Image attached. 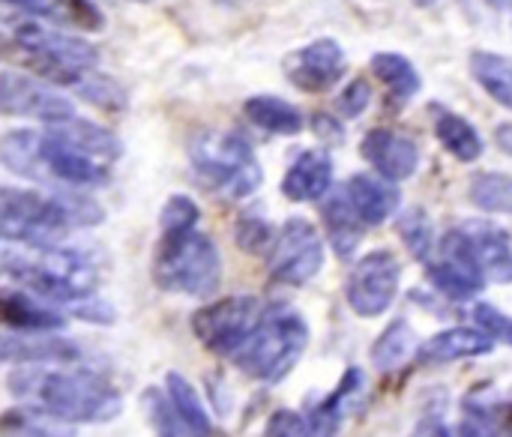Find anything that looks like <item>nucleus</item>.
<instances>
[{
	"label": "nucleus",
	"instance_id": "1",
	"mask_svg": "<svg viewBox=\"0 0 512 437\" xmlns=\"http://www.w3.org/2000/svg\"><path fill=\"white\" fill-rule=\"evenodd\" d=\"M9 396L60 423H111L123 414L120 390L87 369L66 372L51 363H24L6 378Z\"/></svg>",
	"mask_w": 512,
	"mask_h": 437
},
{
	"label": "nucleus",
	"instance_id": "2",
	"mask_svg": "<svg viewBox=\"0 0 512 437\" xmlns=\"http://www.w3.org/2000/svg\"><path fill=\"white\" fill-rule=\"evenodd\" d=\"M3 165L33 183L63 186H105L111 183V165L93 156L69 129L57 123L45 132H9L0 144Z\"/></svg>",
	"mask_w": 512,
	"mask_h": 437
},
{
	"label": "nucleus",
	"instance_id": "3",
	"mask_svg": "<svg viewBox=\"0 0 512 437\" xmlns=\"http://www.w3.org/2000/svg\"><path fill=\"white\" fill-rule=\"evenodd\" d=\"M105 222V210L78 192L42 195L33 189L3 186L0 192V234L6 243L21 246H57L75 228H96Z\"/></svg>",
	"mask_w": 512,
	"mask_h": 437
},
{
	"label": "nucleus",
	"instance_id": "4",
	"mask_svg": "<svg viewBox=\"0 0 512 437\" xmlns=\"http://www.w3.org/2000/svg\"><path fill=\"white\" fill-rule=\"evenodd\" d=\"M3 273L33 294L69 306L90 297L99 285L96 264L87 255L60 246H27V252H12L6 246Z\"/></svg>",
	"mask_w": 512,
	"mask_h": 437
},
{
	"label": "nucleus",
	"instance_id": "5",
	"mask_svg": "<svg viewBox=\"0 0 512 437\" xmlns=\"http://www.w3.org/2000/svg\"><path fill=\"white\" fill-rule=\"evenodd\" d=\"M6 30L9 42L21 51L24 69H30L33 75L60 87H72L75 93H81L84 84L96 75L99 51L90 42L27 18L9 21Z\"/></svg>",
	"mask_w": 512,
	"mask_h": 437
},
{
	"label": "nucleus",
	"instance_id": "6",
	"mask_svg": "<svg viewBox=\"0 0 512 437\" xmlns=\"http://www.w3.org/2000/svg\"><path fill=\"white\" fill-rule=\"evenodd\" d=\"M309 348V324L288 306H267L252 336L234 354L237 369L258 384H279Z\"/></svg>",
	"mask_w": 512,
	"mask_h": 437
},
{
	"label": "nucleus",
	"instance_id": "7",
	"mask_svg": "<svg viewBox=\"0 0 512 437\" xmlns=\"http://www.w3.org/2000/svg\"><path fill=\"white\" fill-rule=\"evenodd\" d=\"M153 282L159 291L186 294L207 300L222 285V255L219 246L189 228V231H162V240L153 255Z\"/></svg>",
	"mask_w": 512,
	"mask_h": 437
},
{
	"label": "nucleus",
	"instance_id": "8",
	"mask_svg": "<svg viewBox=\"0 0 512 437\" xmlns=\"http://www.w3.org/2000/svg\"><path fill=\"white\" fill-rule=\"evenodd\" d=\"M189 159L207 189L228 192L231 198H249L264 183V171L255 159V150L240 132H198L189 141Z\"/></svg>",
	"mask_w": 512,
	"mask_h": 437
},
{
	"label": "nucleus",
	"instance_id": "9",
	"mask_svg": "<svg viewBox=\"0 0 512 437\" xmlns=\"http://www.w3.org/2000/svg\"><path fill=\"white\" fill-rule=\"evenodd\" d=\"M264 315V306L255 297H228L210 306H201L192 315L195 339L216 357H234L243 342L252 336Z\"/></svg>",
	"mask_w": 512,
	"mask_h": 437
},
{
	"label": "nucleus",
	"instance_id": "10",
	"mask_svg": "<svg viewBox=\"0 0 512 437\" xmlns=\"http://www.w3.org/2000/svg\"><path fill=\"white\" fill-rule=\"evenodd\" d=\"M324 267V243L318 228L309 219H288L276 234V243L267 255L270 279L279 285L300 288L312 282Z\"/></svg>",
	"mask_w": 512,
	"mask_h": 437
},
{
	"label": "nucleus",
	"instance_id": "11",
	"mask_svg": "<svg viewBox=\"0 0 512 437\" xmlns=\"http://www.w3.org/2000/svg\"><path fill=\"white\" fill-rule=\"evenodd\" d=\"M402 285V264L393 252L375 249L366 258L357 261V267L348 276L345 285V297L348 306L354 309V315L360 318H381Z\"/></svg>",
	"mask_w": 512,
	"mask_h": 437
},
{
	"label": "nucleus",
	"instance_id": "12",
	"mask_svg": "<svg viewBox=\"0 0 512 437\" xmlns=\"http://www.w3.org/2000/svg\"><path fill=\"white\" fill-rule=\"evenodd\" d=\"M0 105L9 117H33L48 126L69 123L78 117L75 105L57 90H51V81L15 69H3L0 75Z\"/></svg>",
	"mask_w": 512,
	"mask_h": 437
},
{
	"label": "nucleus",
	"instance_id": "13",
	"mask_svg": "<svg viewBox=\"0 0 512 437\" xmlns=\"http://www.w3.org/2000/svg\"><path fill=\"white\" fill-rule=\"evenodd\" d=\"M348 60L336 39L321 36L297 51H291L282 60V72L288 84H294L303 93H327L345 78Z\"/></svg>",
	"mask_w": 512,
	"mask_h": 437
},
{
	"label": "nucleus",
	"instance_id": "14",
	"mask_svg": "<svg viewBox=\"0 0 512 437\" xmlns=\"http://www.w3.org/2000/svg\"><path fill=\"white\" fill-rule=\"evenodd\" d=\"M363 159L390 180H408L420 168V144L396 129H372L360 144Z\"/></svg>",
	"mask_w": 512,
	"mask_h": 437
},
{
	"label": "nucleus",
	"instance_id": "15",
	"mask_svg": "<svg viewBox=\"0 0 512 437\" xmlns=\"http://www.w3.org/2000/svg\"><path fill=\"white\" fill-rule=\"evenodd\" d=\"M333 156L327 150H306L294 159V165L282 177V195L294 204L318 201L333 186Z\"/></svg>",
	"mask_w": 512,
	"mask_h": 437
},
{
	"label": "nucleus",
	"instance_id": "16",
	"mask_svg": "<svg viewBox=\"0 0 512 437\" xmlns=\"http://www.w3.org/2000/svg\"><path fill=\"white\" fill-rule=\"evenodd\" d=\"M0 357L3 363H51V366L84 360L81 348L69 339H60L54 333L27 336V333H12V330L3 336Z\"/></svg>",
	"mask_w": 512,
	"mask_h": 437
},
{
	"label": "nucleus",
	"instance_id": "17",
	"mask_svg": "<svg viewBox=\"0 0 512 437\" xmlns=\"http://www.w3.org/2000/svg\"><path fill=\"white\" fill-rule=\"evenodd\" d=\"M465 237L471 240V249L483 267V276L498 285H512V240L510 234L492 222L471 219L462 225Z\"/></svg>",
	"mask_w": 512,
	"mask_h": 437
},
{
	"label": "nucleus",
	"instance_id": "18",
	"mask_svg": "<svg viewBox=\"0 0 512 437\" xmlns=\"http://www.w3.org/2000/svg\"><path fill=\"white\" fill-rule=\"evenodd\" d=\"M321 219H324L327 240H330V249L336 252V258H342V261L354 258V252L360 249V240H363V216L354 207L348 189H339L324 201Z\"/></svg>",
	"mask_w": 512,
	"mask_h": 437
},
{
	"label": "nucleus",
	"instance_id": "19",
	"mask_svg": "<svg viewBox=\"0 0 512 437\" xmlns=\"http://www.w3.org/2000/svg\"><path fill=\"white\" fill-rule=\"evenodd\" d=\"M345 189H348V195H351V201L360 210L366 225H384L402 207L399 186H393V180L378 174V171L375 174H354Z\"/></svg>",
	"mask_w": 512,
	"mask_h": 437
},
{
	"label": "nucleus",
	"instance_id": "20",
	"mask_svg": "<svg viewBox=\"0 0 512 437\" xmlns=\"http://www.w3.org/2000/svg\"><path fill=\"white\" fill-rule=\"evenodd\" d=\"M0 318L6 324V330L12 333H57L66 327V315H60L54 306H45L33 297H27L24 291H3L0 294Z\"/></svg>",
	"mask_w": 512,
	"mask_h": 437
},
{
	"label": "nucleus",
	"instance_id": "21",
	"mask_svg": "<svg viewBox=\"0 0 512 437\" xmlns=\"http://www.w3.org/2000/svg\"><path fill=\"white\" fill-rule=\"evenodd\" d=\"M495 351V339L486 330H471V327H453L441 330L420 348L423 363H456V360H474L486 357Z\"/></svg>",
	"mask_w": 512,
	"mask_h": 437
},
{
	"label": "nucleus",
	"instance_id": "22",
	"mask_svg": "<svg viewBox=\"0 0 512 437\" xmlns=\"http://www.w3.org/2000/svg\"><path fill=\"white\" fill-rule=\"evenodd\" d=\"M9 6L21 9L24 15H39L54 24L78 27V30H102L105 18L93 0H6Z\"/></svg>",
	"mask_w": 512,
	"mask_h": 437
},
{
	"label": "nucleus",
	"instance_id": "23",
	"mask_svg": "<svg viewBox=\"0 0 512 437\" xmlns=\"http://www.w3.org/2000/svg\"><path fill=\"white\" fill-rule=\"evenodd\" d=\"M246 117L258 129L273 132V135H300L306 126V117L297 105H291L282 96H270V93L249 96L246 99Z\"/></svg>",
	"mask_w": 512,
	"mask_h": 437
},
{
	"label": "nucleus",
	"instance_id": "24",
	"mask_svg": "<svg viewBox=\"0 0 512 437\" xmlns=\"http://www.w3.org/2000/svg\"><path fill=\"white\" fill-rule=\"evenodd\" d=\"M435 138L441 141V147L453 159H459L465 165L477 162L483 156V150H486V141L477 132V126L471 120H465L462 114H456V111H438V117H435Z\"/></svg>",
	"mask_w": 512,
	"mask_h": 437
},
{
	"label": "nucleus",
	"instance_id": "25",
	"mask_svg": "<svg viewBox=\"0 0 512 437\" xmlns=\"http://www.w3.org/2000/svg\"><path fill=\"white\" fill-rule=\"evenodd\" d=\"M363 384H366V381H363V372H360V369H348L345 378H342V384H339V390L330 393L324 402H318L315 411L309 414L312 435H333V432L339 429L342 417H345V408H348L354 399H360Z\"/></svg>",
	"mask_w": 512,
	"mask_h": 437
},
{
	"label": "nucleus",
	"instance_id": "26",
	"mask_svg": "<svg viewBox=\"0 0 512 437\" xmlns=\"http://www.w3.org/2000/svg\"><path fill=\"white\" fill-rule=\"evenodd\" d=\"M372 72L375 78L399 99V102H411L420 87H423V78L417 72V66L405 57V54H396V51H378L372 57Z\"/></svg>",
	"mask_w": 512,
	"mask_h": 437
},
{
	"label": "nucleus",
	"instance_id": "27",
	"mask_svg": "<svg viewBox=\"0 0 512 437\" xmlns=\"http://www.w3.org/2000/svg\"><path fill=\"white\" fill-rule=\"evenodd\" d=\"M471 75L498 105L512 111V57H504L498 51H474Z\"/></svg>",
	"mask_w": 512,
	"mask_h": 437
},
{
	"label": "nucleus",
	"instance_id": "28",
	"mask_svg": "<svg viewBox=\"0 0 512 437\" xmlns=\"http://www.w3.org/2000/svg\"><path fill=\"white\" fill-rule=\"evenodd\" d=\"M165 393H168L174 411L180 414L183 426L189 429V435H216V426H213L210 414L204 411L195 387L180 372H168L165 375Z\"/></svg>",
	"mask_w": 512,
	"mask_h": 437
},
{
	"label": "nucleus",
	"instance_id": "29",
	"mask_svg": "<svg viewBox=\"0 0 512 437\" xmlns=\"http://www.w3.org/2000/svg\"><path fill=\"white\" fill-rule=\"evenodd\" d=\"M414 348H417L414 330H411V324L405 318H399L372 345V366L378 372H396L414 354Z\"/></svg>",
	"mask_w": 512,
	"mask_h": 437
},
{
	"label": "nucleus",
	"instance_id": "30",
	"mask_svg": "<svg viewBox=\"0 0 512 437\" xmlns=\"http://www.w3.org/2000/svg\"><path fill=\"white\" fill-rule=\"evenodd\" d=\"M468 195H471V201H474L480 210H489V213H510L512 216V174H501V171L477 174V177L471 180Z\"/></svg>",
	"mask_w": 512,
	"mask_h": 437
},
{
	"label": "nucleus",
	"instance_id": "31",
	"mask_svg": "<svg viewBox=\"0 0 512 437\" xmlns=\"http://www.w3.org/2000/svg\"><path fill=\"white\" fill-rule=\"evenodd\" d=\"M399 237L408 246V252L417 261H429L432 246H435V231H432V219L426 216L423 207H411L399 216Z\"/></svg>",
	"mask_w": 512,
	"mask_h": 437
},
{
	"label": "nucleus",
	"instance_id": "32",
	"mask_svg": "<svg viewBox=\"0 0 512 437\" xmlns=\"http://www.w3.org/2000/svg\"><path fill=\"white\" fill-rule=\"evenodd\" d=\"M234 240L243 252L255 255V258H267L273 243H276V234H273V225L261 216V213H243L234 225Z\"/></svg>",
	"mask_w": 512,
	"mask_h": 437
},
{
	"label": "nucleus",
	"instance_id": "33",
	"mask_svg": "<svg viewBox=\"0 0 512 437\" xmlns=\"http://www.w3.org/2000/svg\"><path fill=\"white\" fill-rule=\"evenodd\" d=\"M141 405H144V411H147V417H150V423L156 426V432H159V435H171V437L189 435V429L183 426L180 414L174 411V405H171L168 393H162V390L150 387V390H144Z\"/></svg>",
	"mask_w": 512,
	"mask_h": 437
},
{
	"label": "nucleus",
	"instance_id": "34",
	"mask_svg": "<svg viewBox=\"0 0 512 437\" xmlns=\"http://www.w3.org/2000/svg\"><path fill=\"white\" fill-rule=\"evenodd\" d=\"M198 219H201V210H198V204L189 195H171L165 201L162 213H159V225H162L165 234H171V231H189V228L198 225Z\"/></svg>",
	"mask_w": 512,
	"mask_h": 437
},
{
	"label": "nucleus",
	"instance_id": "35",
	"mask_svg": "<svg viewBox=\"0 0 512 437\" xmlns=\"http://www.w3.org/2000/svg\"><path fill=\"white\" fill-rule=\"evenodd\" d=\"M429 279H432V285H435L444 297H450V300H471V297L483 288V285L471 282L468 276L456 273L453 267H447L444 261H438V264L429 267Z\"/></svg>",
	"mask_w": 512,
	"mask_h": 437
},
{
	"label": "nucleus",
	"instance_id": "36",
	"mask_svg": "<svg viewBox=\"0 0 512 437\" xmlns=\"http://www.w3.org/2000/svg\"><path fill=\"white\" fill-rule=\"evenodd\" d=\"M474 321L480 330H486L495 342L512 345V315H504L492 303H477L474 306Z\"/></svg>",
	"mask_w": 512,
	"mask_h": 437
},
{
	"label": "nucleus",
	"instance_id": "37",
	"mask_svg": "<svg viewBox=\"0 0 512 437\" xmlns=\"http://www.w3.org/2000/svg\"><path fill=\"white\" fill-rule=\"evenodd\" d=\"M264 432L270 437H300L312 435V426H309V417H303V414H297V411H276V414L267 420V429H264Z\"/></svg>",
	"mask_w": 512,
	"mask_h": 437
},
{
	"label": "nucleus",
	"instance_id": "38",
	"mask_svg": "<svg viewBox=\"0 0 512 437\" xmlns=\"http://www.w3.org/2000/svg\"><path fill=\"white\" fill-rule=\"evenodd\" d=\"M369 102H372V87H369V81H363V78H357V81H351L348 84V90H342V96H339V111L345 114V117H360L366 108H369Z\"/></svg>",
	"mask_w": 512,
	"mask_h": 437
},
{
	"label": "nucleus",
	"instance_id": "39",
	"mask_svg": "<svg viewBox=\"0 0 512 437\" xmlns=\"http://www.w3.org/2000/svg\"><path fill=\"white\" fill-rule=\"evenodd\" d=\"M0 432H6V435H66V432H57V429H45L36 417L18 414V411L3 414Z\"/></svg>",
	"mask_w": 512,
	"mask_h": 437
},
{
	"label": "nucleus",
	"instance_id": "40",
	"mask_svg": "<svg viewBox=\"0 0 512 437\" xmlns=\"http://www.w3.org/2000/svg\"><path fill=\"white\" fill-rule=\"evenodd\" d=\"M72 315L87 321V324H114L117 321L114 309L105 300H87V297L72 306Z\"/></svg>",
	"mask_w": 512,
	"mask_h": 437
},
{
	"label": "nucleus",
	"instance_id": "41",
	"mask_svg": "<svg viewBox=\"0 0 512 437\" xmlns=\"http://www.w3.org/2000/svg\"><path fill=\"white\" fill-rule=\"evenodd\" d=\"M312 129H315L324 141H342V135H345L342 123H339L333 114H324V111H318V114L312 117Z\"/></svg>",
	"mask_w": 512,
	"mask_h": 437
},
{
	"label": "nucleus",
	"instance_id": "42",
	"mask_svg": "<svg viewBox=\"0 0 512 437\" xmlns=\"http://www.w3.org/2000/svg\"><path fill=\"white\" fill-rule=\"evenodd\" d=\"M495 141H498V147L512 156V123H501L498 129H495Z\"/></svg>",
	"mask_w": 512,
	"mask_h": 437
},
{
	"label": "nucleus",
	"instance_id": "43",
	"mask_svg": "<svg viewBox=\"0 0 512 437\" xmlns=\"http://www.w3.org/2000/svg\"><path fill=\"white\" fill-rule=\"evenodd\" d=\"M414 3H417V6H435L438 0H414Z\"/></svg>",
	"mask_w": 512,
	"mask_h": 437
}]
</instances>
